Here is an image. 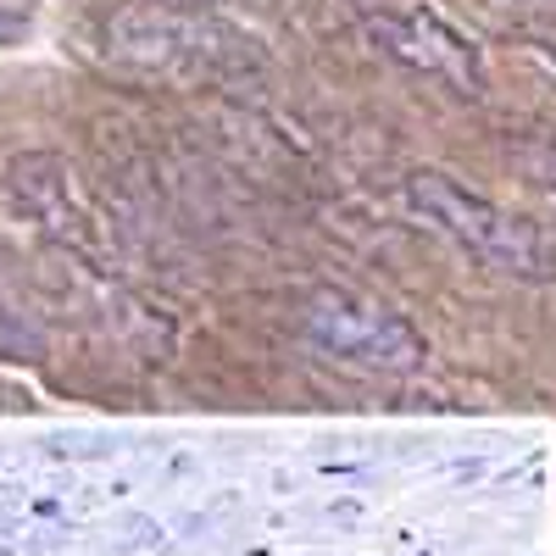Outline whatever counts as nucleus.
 Returning a JSON list of instances; mask_svg holds the SVG:
<instances>
[{
	"instance_id": "obj_1",
	"label": "nucleus",
	"mask_w": 556,
	"mask_h": 556,
	"mask_svg": "<svg viewBox=\"0 0 556 556\" xmlns=\"http://www.w3.org/2000/svg\"><path fill=\"white\" fill-rule=\"evenodd\" d=\"M106 51L139 73L201 78V84H256L267 78V51L206 7H128L106 28Z\"/></svg>"
},
{
	"instance_id": "obj_2",
	"label": "nucleus",
	"mask_w": 556,
	"mask_h": 556,
	"mask_svg": "<svg viewBox=\"0 0 556 556\" xmlns=\"http://www.w3.org/2000/svg\"><path fill=\"white\" fill-rule=\"evenodd\" d=\"M401 201L417 223H429L479 267L513 278V285H556V240L523 212H506L490 195L468 190L440 167H417L401 178Z\"/></svg>"
},
{
	"instance_id": "obj_3",
	"label": "nucleus",
	"mask_w": 556,
	"mask_h": 556,
	"mask_svg": "<svg viewBox=\"0 0 556 556\" xmlns=\"http://www.w3.org/2000/svg\"><path fill=\"white\" fill-rule=\"evenodd\" d=\"M301 340L323 362L356 367V374H384V379L417 374L429 362V340L395 306L362 295V290H345V285L312 290L301 301Z\"/></svg>"
},
{
	"instance_id": "obj_4",
	"label": "nucleus",
	"mask_w": 556,
	"mask_h": 556,
	"mask_svg": "<svg viewBox=\"0 0 556 556\" xmlns=\"http://www.w3.org/2000/svg\"><path fill=\"white\" fill-rule=\"evenodd\" d=\"M367 39L379 45L390 62H401L406 73H424L456 96L479 101L490 89V67H484V51L451 28L440 12L429 7H384V12H367Z\"/></svg>"
},
{
	"instance_id": "obj_5",
	"label": "nucleus",
	"mask_w": 556,
	"mask_h": 556,
	"mask_svg": "<svg viewBox=\"0 0 556 556\" xmlns=\"http://www.w3.org/2000/svg\"><path fill=\"white\" fill-rule=\"evenodd\" d=\"M45 351V334H39V323L17 312V301L0 290V356H17V362H34Z\"/></svg>"
},
{
	"instance_id": "obj_6",
	"label": "nucleus",
	"mask_w": 556,
	"mask_h": 556,
	"mask_svg": "<svg viewBox=\"0 0 556 556\" xmlns=\"http://www.w3.org/2000/svg\"><path fill=\"white\" fill-rule=\"evenodd\" d=\"M513 156H518V167H523L534 184H545V190L556 195V134H523Z\"/></svg>"
},
{
	"instance_id": "obj_7",
	"label": "nucleus",
	"mask_w": 556,
	"mask_h": 556,
	"mask_svg": "<svg viewBox=\"0 0 556 556\" xmlns=\"http://www.w3.org/2000/svg\"><path fill=\"white\" fill-rule=\"evenodd\" d=\"M23 34H28V17L12 12V7H0V45H12V39H23Z\"/></svg>"
},
{
	"instance_id": "obj_8",
	"label": "nucleus",
	"mask_w": 556,
	"mask_h": 556,
	"mask_svg": "<svg viewBox=\"0 0 556 556\" xmlns=\"http://www.w3.org/2000/svg\"><path fill=\"white\" fill-rule=\"evenodd\" d=\"M534 51L556 62V28H540V34H534Z\"/></svg>"
},
{
	"instance_id": "obj_9",
	"label": "nucleus",
	"mask_w": 556,
	"mask_h": 556,
	"mask_svg": "<svg viewBox=\"0 0 556 556\" xmlns=\"http://www.w3.org/2000/svg\"><path fill=\"white\" fill-rule=\"evenodd\" d=\"M162 7H212V0H162Z\"/></svg>"
},
{
	"instance_id": "obj_10",
	"label": "nucleus",
	"mask_w": 556,
	"mask_h": 556,
	"mask_svg": "<svg viewBox=\"0 0 556 556\" xmlns=\"http://www.w3.org/2000/svg\"><path fill=\"white\" fill-rule=\"evenodd\" d=\"M506 7H545V0H506Z\"/></svg>"
}]
</instances>
